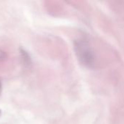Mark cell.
I'll return each instance as SVG.
<instances>
[{"label":"cell","mask_w":124,"mask_h":124,"mask_svg":"<svg viewBox=\"0 0 124 124\" xmlns=\"http://www.w3.org/2000/svg\"><path fill=\"white\" fill-rule=\"evenodd\" d=\"M77 47H78V53L80 54V59H82L83 61L87 65H90L92 63V60L93 59V57L90 49L89 48V46L86 45L85 44H78Z\"/></svg>","instance_id":"1"},{"label":"cell","mask_w":124,"mask_h":124,"mask_svg":"<svg viewBox=\"0 0 124 124\" xmlns=\"http://www.w3.org/2000/svg\"><path fill=\"white\" fill-rule=\"evenodd\" d=\"M20 54H21V56H22V59H23V62L25 63V65H27L28 67H29L31 65V59L30 55L28 54V53L25 49H23L22 48L20 49Z\"/></svg>","instance_id":"2"},{"label":"cell","mask_w":124,"mask_h":124,"mask_svg":"<svg viewBox=\"0 0 124 124\" xmlns=\"http://www.w3.org/2000/svg\"><path fill=\"white\" fill-rule=\"evenodd\" d=\"M5 58H6V54L2 50L0 49V61L5 60Z\"/></svg>","instance_id":"3"},{"label":"cell","mask_w":124,"mask_h":124,"mask_svg":"<svg viewBox=\"0 0 124 124\" xmlns=\"http://www.w3.org/2000/svg\"><path fill=\"white\" fill-rule=\"evenodd\" d=\"M1 82H0V93H1Z\"/></svg>","instance_id":"4"},{"label":"cell","mask_w":124,"mask_h":124,"mask_svg":"<svg viewBox=\"0 0 124 124\" xmlns=\"http://www.w3.org/2000/svg\"><path fill=\"white\" fill-rule=\"evenodd\" d=\"M1 110H0V116H1Z\"/></svg>","instance_id":"5"}]
</instances>
